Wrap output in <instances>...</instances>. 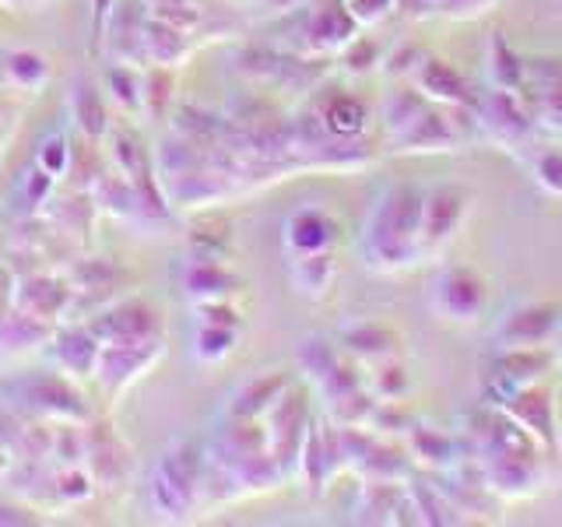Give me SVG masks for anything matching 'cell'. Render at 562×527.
Returning a JSON list of instances; mask_svg holds the SVG:
<instances>
[{
  "label": "cell",
  "mask_w": 562,
  "mask_h": 527,
  "mask_svg": "<svg viewBox=\"0 0 562 527\" xmlns=\"http://www.w3.org/2000/svg\"><path fill=\"white\" fill-rule=\"evenodd\" d=\"M67 113L75 120V127L85 137H105L110 134V113H105V96L99 92V85H92L88 78H75V88H70L67 99Z\"/></svg>",
  "instance_id": "obj_19"
},
{
  "label": "cell",
  "mask_w": 562,
  "mask_h": 527,
  "mask_svg": "<svg viewBox=\"0 0 562 527\" xmlns=\"http://www.w3.org/2000/svg\"><path fill=\"white\" fill-rule=\"evenodd\" d=\"M313 120L321 123L324 134L348 141V137H359L369 127V110H366L362 99L338 92V96H330V99L321 102V110H316Z\"/></svg>",
  "instance_id": "obj_20"
},
{
  "label": "cell",
  "mask_w": 562,
  "mask_h": 527,
  "mask_svg": "<svg viewBox=\"0 0 562 527\" xmlns=\"http://www.w3.org/2000/svg\"><path fill=\"white\" fill-rule=\"evenodd\" d=\"M4 78L18 92H32L40 96L49 85V64L43 53L35 49H8L4 53Z\"/></svg>",
  "instance_id": "obj_23"
},
{
  "label": "cell",
  "mask_w": 562,
  "mask_h": 527,
  "mask_svg": "<svg viewBox=\"0 0 562 527\" xmlns=\"http://www.w3.org/2000/svg\"><path fill=\"white\" fill-rule=\"evenodd\" d=\"M338 345L345 356H351L362 369L401 356V334L391 324H380V321H359V324L341 327Z\"/></svg>",
  "instance_id": "obj_11"
},
{
  "label": "cell",
  "mask_w": 562,
  "mask_h": 527,
  "mask_svg": "<svg viewBox=\"0 0 562 527\" xmlns=\"http://www.w3.org/2000/svg\"><path fill=\"white\" fill-rule=\"evenodd\" d=\"M338 239H341V225L324 208H299L285 218V228H281L285 257L289 254H324V250H334Z\"/></svg>",
  "instance_id": "obj_10"
},
{
  "label": "cell",
  "mask_w": 562,
  "mask_h": 527,
  "mask_svg": "<svg viewBox=\"0 0 562 527\" xmlns=\"http://www.w3.org/2000/svg\"><path fill=\"white\" fill-rule=\"evenodd\" d=\"M341 8L348 11V18L359 29V25H376L380 18L394 8V0H345Z\"/></svg>",
  "instance_id": "obj_31"
},
{
  "label": "cell",
  "mask_w": 562,
  "mask_h": 527,
  "mask_svg": "<svg viewBox=\"0 0 562 527\" xmlns=\"http://www.w3.org/2000/svg\"><path fill=\"white\" fill-rule=\"evenodd\" d=\"M102 92L113 105H120L123 113H140V75L123 64L105 67L102 78Z\"/></svg>",
  "instance_id": "obj_26"
},
{
  "label": "cell",
  "mask_w": 562,
  "mask_h": 527,
  "mask_svg": "<svg viewBox=\"0 0 562 527\" xmlns=\"http://www.w3.org/2000/svg\"><path fill=\"white\" fill-rule=\"evenodd\" d=\"M29 289L14 292V306L29 313V316H40V321H57V316L67 310V289L60 281L53 278H29L25 281Z\"/></svg>",
  "instance_id": "obj_22"
},
{
  "label": "cell",
  "mask_w": 562,
  "mask_h": 527,
  "mask_svg": "<svg viewBox=\"0 0 562 527\" xmlns=\"http://www.w3.org/2000/svg\"><path fill=\"white\" fill-rule=\"evenodd\" d=\"M172 75L169 67H155L140 78V113H148L151 120H162L172 105Z\"/></svg>",
  "instance_id": "obj_27"
},
{
  "label": "cell",
  "mask_w": 562,
  "mask_h": 527,
  "mask_svg": "<svg viewBox=\"0 0 562 527\" xmlns=\"http://www.w3.org/2000/svg\"><path fill=\"white\" fill-rule=\"evenodd\" d=\"M535 180L544 190L562 193V152H541L535 158Z\"/></svg>",
  "instance_id": "obj_30"
},
{
  "label": "cell",
  "mask_w": 562,
  "mask_h": 527,
  "mask_svg": "<svg viewBox=\"0 0 562 527\" xmlns=\"http://www.w3.org/2000/svg\"><path fill=\"white\" fill-rule=\"evenodd\" d=\"M429 310L447 324H479L488 310V281L468 264H443L429 281Z\"/></svg>",
  "instance_id": "obj_4"
},
{
  "label": "cell",
  "mask_w": 562,
  "mask_h": 527,
  "mask_svg": "<svg viewBox=\"0 0 562 527\" xmlns=\"http://www.w3.org/2000/svg\"><path fill=\"white\" fill-rule=\"evenodd\" d=\"M116 4H120V0H92V32H95L99 43L105 40V29H110V22H113V8Z\"/></svg>",
  "instance_id": "obj_32"
},
{
  "label": "cell",
  "mask_w": 562,
  "mask_h": 527,
  "mask_svg": "<svg viewBox=\"0 0 562 527\" xmlns=\"http://www.w3.org/2000/svg\"><path fill=\"white\" fill-rule=\"evenodd\" d=\"M162 334H151V338H113L102 341L99 348V362H95V383L105 391V397L123 394L134 380H140L148 369L162 356Z\"/></svg>",
  "instance_id": "obj_5"
},
{
  "label": "cell",
  "mask_w": 562,
  "mask_h": 527,
  "mask_svg": "<svg viewBox=\"0 0 562 527\" xmlns=\"http://www.w3.org/2000/svg\"><path fill=\"white\" fill-rule=\"evenodd\" d=\"M53 492H57L64 503H85V500H92L95 479L85 464H64L53 474Z\"/></svg>",
  "instance_id": "obj_29"
},
{
  "label": "cell",
  "mask_w": 562,
  "mask_h": 527,
  "mask_svg": "<svg viewBox=\"0 0 562 527\" xmlns=\"http://www.w3.org/2000/svg\"><path fill=\"white\" fill-rule=\"evenodd\" d=\"M204 474L207 457L193 439H172L155 457L148 479V503L158 517L183 520L204 503Z\"/></svg>",
  "instance_id": "obj_2"
},
{
  "label": "cell",
  "mask_w": 562,
  "mask_h": 527,
  "mask_svg": "<svg viewBox=\"0 0 562 527\" xmlns=\"http://www.w3.org/2000/svg\"><path fill=\"white\" fill-rule=\"evenodd\" d=\"M422 201L426 190L412 183H391L376 193L359 236V254L369 271L394 274L422 260Z\"/></svg>",
  "instance_id": "obj_1"
},
{
  "label": "cell",
  "mask_w": 562,
  "mask_h": 527,
  "mask_svg": "<svg viewBox=\"0 0 562 527\" xmlns=\"http://www.w3.org/2000/svg\"><path fill=\"white\" fill-rule=\"evenodd\" d=\"M506 415L517 422V426L538 439V444H552L555 439V412H552V401H549V391L538 383L524 386L514 397H506Z\"/></svg>",
  "instance_id": "obj_15"
},
{
  "label": "cell",
  "mask_w": 562,
  "mask_h": 527,
  "mask_svg": "<svg viewBox=\"0 0 562 527\" xmlns=\"http://www.w3.org/2000/svg\"><path fill=\"white\" fill-rule=\"evenodd\" d=\"M549 351L544 348H496V366L488 369V380L499 383L503 401L514 397L524 386H531L549 369Z\"/></svg>",
  "instance_id": "obj_12"
},
{
  "label": "cell",
  "mask_w": 562,
  "mask_h": 527,
  "mask_svg": "<svg viewBox=\"0 0 562 527\" xmlns=\"http://www.w3.org/2000/svg\"><path fill=\"white\" fill-rule=\"evenodd\" d=\"M236 341H239V327L198 321V330H193V359L204 366L225 362L236 351Z\"/></svg>",
  "instance_id": "obj_24"
},
{
  "label": "cell",
  "mask_w": 562,
  "mask_h": 527,
  "mask_svg": "<svg viewBox=\"0 0 562 527\" xmlns=\"http://www.w3.org/2000/svg\"><path fill=\"white\" fill-rule=\"evenodd\" d=\"M11 447L4 444V439H0V485H4V479H8V468H11Z\"/></svg>",
  "instance_id": "obj_34"
},
{
  "label": "cell",
  "mask_w": 562,
  "mask_h": 527,
  "mask_svg": "<svg viewBox=\"0 0 562 527\" xmlns=\"http://www.w3.org/2000/svg\"><path fill=\"white\" fill-rule=\"evenodd\" d=\"M239 278L225 268L222 260H207V257H187L183 271H180V292L190 299L193 306L211 303V299H228L236 292Z\"/></svg>",
  "instance_id": "obj_13"
},
{
  "label": "cell",
  "mask_w": 562,
  "mask_h": 527,
  "mask_svg": "<svg viewBox=\"0 0 562 527\" xmlns=\"http://www.w3.org/2000/svg\"><path fill=\"white\" fill-rule=\"evenodd\" d=\"M289 391V377L274 369V373H260L254 380H246L236 394H228L225 415L228 418H263L271 404Z\"/></svg>",
  "instance_id": "obj_17"
},
{
  "label": "cell",
  "mask_w": 562,
  "mask_h": 527,
  "mask_svg": "<svg viewBox=\"0 0 562 527\" xmlns=\"http://www.w3.org/2000/svg\"><path fill=\"white\" fill-rule=\"evenodd\" d=\"M99 334L92 330V324H70L57 334H49V362L57 366V373H64L67 380H88L95 377V362H99Z\"/></svg>",
  "instance_id": "obj_9"
},
{
  "label": "cell",
  "mask_w": 562,
  "mask_h": 527,
  "mask_svg": "<svg viewBox=\"0 0 562 527\" xmlns=\"http://www.w3.org/2000/svg\"><path fill=\"white\" fill-rule=\"evenodd\" d=\"M397 145L401 152H447L453 145L450 120H443V113H436L432 105H426L422 116L397 137Z\"/></svg>",
  "instance_id": "obj_21"
},
{
  "label": "cell",
  "mask_w": 562,
  "mask_h": 527,
  "mask_svg": "<svg viewBox=\"0 0 562 527\" xmlns=\"http://www.w3.org/2000/svg\"><path fill=\"white\" fill-rule=\"evenodd\" d=\"M0 394L11 397L18 412L29 418H57V422H85L88 404L75 391V380L64 373H29L0 386Z\"/></svg>",
  "instance_id": "obj_3"
},
{
  "label": "cell",
  "mask_w": 562,
  "mask_h": 527,
  "mask_svg": "<svg viewBox=\"0 0 562 527\" xmlns=\"http://www.w3.org/2000/svg\"><path fill=\"white\" fill-rule=\"evenodd\" d=\"M29 509L14 506V503H0V524H29L32 517H25Z\"/></svg>",
  "instance_id": "obj_33"
},
{
  "label": "cell",
  "mask_w": 562,
  "mask_h": 527,
  "mask_svg": "<svg viewBox=\"0 0 562 527\" xmlns=\"http://www.w3.org/2000/svg\"><path fill=\"white\" fill-rule=\"evenodd\" d=\"M53 187H57V180H53V176H46L40 166L32 162V166L14 180L11 204H22V208H18V215L29 218V215H35V211H40V208L53 198Z\"/></svg>",
  "instance_id": "obj_25"
},
{
  "label": "cell",
  "mask_w": 562,
  "mask_h": 527,
  "mask_svg": "<svg viewBox=\"0 0 562 527\" xmlns=\"http://www.w3.org/2000/svg\"><path fill=\"white\" fill-rule=\"evenodd\" d=\"M92 330L99 334V341H113V338H151V334H162V324H158V313L140 303V299H123L110 313H102L92 324Z\"/></svg>",
  "instance_id": "obj_14"
},
{
  "label": "cell",
  "mask_w": 562,
  "mask_h": 527,
  "mask_svg": "<svg viewBox=\"0 0 562 527\" xmlns=\"http://www.w3.org/2000/svg\"><path fill=\"white\" fill-rule=\"evenodd\" d=\"M285 268H289L292 289L303 299H310V303H321V299H327L330 289H334V278H338V260H334V250L289 254Z\"/></svg>",
  "instance_id": "obj_16"
},
{
  "label": "cell",
  "mask_w": 562,
  "mask_h": 527,
  "mask_svg": "<svg viewBox=\"0 0 562 527\" xmlns=\"http://www.w3.org/2000/svg\"><path fill=\"white\" fill-rule=\"evenodd\" d=\"M468 204H471L468 190L450 187V183L426 193V201H422V233H418L422 260L439 254L453 239V233L461 228V222L468 215Z\"/></svg>",
  "instance_id": "obj_7"
},
{
  "label": "cell",
  "mask_w": 562,
  "mask_h": 527,
  "mask_svg": "<svg viewBox=\"0 0 562 527\" xmlns=\"http://www.w3.org/2000/svg\"><path fill=\"white\" fill-rule=\"evenodd\" d=\"M415 88L429 102H439V105H464L468 102V81L461 78V70L450 67L447 60H422L415 67Z\"/></svg>",
  "instance_id": "obj_18"
},
{
  "label": "cell",
  "mask_w": 562,
  "mask_h": 527,
  "mask_svg": "<svg viewBox=\"0 0 562 527\" xmlns=\"http://www.w3.org/2000/svg\"><path fill=\"white\" fill-rule=\"evenodd\" d=\"M310 422L313 418L306 415V401L299 397L292 386L271 404L268 415H263V429H268V444H271V453L281 474H289V464L299 461V447H303Z\"/></svg>",
  "instance_id": "obj_8"
},
{
  "label": "cell",
  "mask_w": 562,
  "mask_h": 527,
  "mask_svg": "<svg viewBox=\"0 0 562 527\" xmlns=\"http://www.w3.org/2000/svg\"><path fill=\"white\" fill-rule=\"evenodd\" d=\"M35 166H40L46 176H53L57 183L70 172V141L64 131H53L40 141V148H35Z\"/></svg>",
  "instance_id": "obj_28"
},
{
  "label": "cell",
  "mask_w": 562,
  "mask_h": 527,
  "mask_svg": "<svg viewBox=\"0 0 562 527\" xmlns=\"http://www.w3.org/2000/svg\"><path fill=\"white\" fill-rule=\"evenodd\" d=\"M559 327H562L559 303H524L503 313V321L492 330V341H496V348H544Z\"/></svg>",
  "instance_id": "obj_6"
}]
</instances>
